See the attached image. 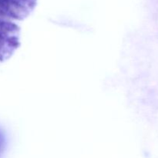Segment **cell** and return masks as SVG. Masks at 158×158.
Instances as JSON below:
<instances>
[{
    "instance_id": "cell-1",
    "label": "cell",
    "mask_w": 158,
    "mask_h": 158,
    "mask_svg": "<svg viewBox=\"0 0 158 158\" xmlns=\"http://www.w3.org/2000/svg\"><path fill=\"white\" fill-rule=\"evenodd\" d=\"M37 0H0V22L21 21L32 12Z\"/></svg>"
},
{
    "instance_id": "cell-2",
    "label": "cell",
    "mask_w": 158,
    "mask_h": 158,
    "mask_svg": "<svg viewBox=\"0 0 158 158\" xmlns=\"http://www.w3.org/2000/svg\"><path fill=\"white\" fill-rule=\"evenodd\" d=\"M19 44V27L14 22H0V61L8 60Z\"/></svg>"
},
{
    "instance_id": "cell-3",
    "label": "cell",
    "mask_w": 158,
    "mask_h": 158,
    "mask_svg": "<svg viewBox=\"0 0 158 158\" xmlns=\"http://www.w3.org/2000/svg\"><path fill=\"white\" fill-rule=\"evenodd\" d=\"M2 144H3V139H2V135L0 134V151H1L2 148Z\"/></svg>"
}]
</instances>
